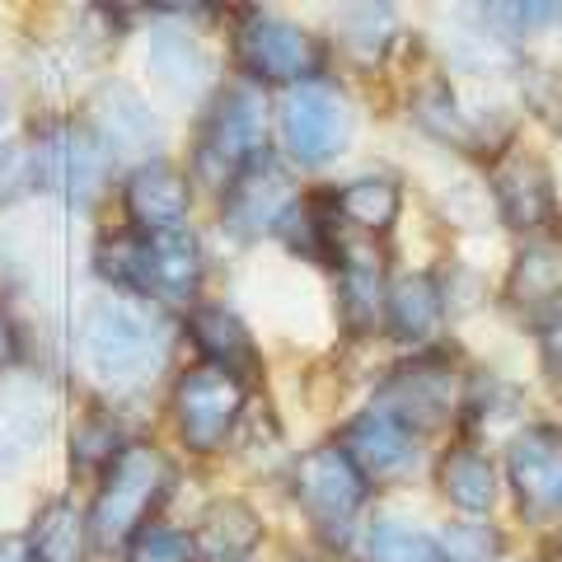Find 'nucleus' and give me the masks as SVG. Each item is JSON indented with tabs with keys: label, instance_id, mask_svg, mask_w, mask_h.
Segmentation results:
<instances>
[{
	"label": "nucleus",
	"instance_id": "1",
	"mask_svg": "<svg viewBox=\"0 0 562 562\" xmlns=\"http://www.w3.org/2000/svg\"><path fill=\"white\" fill-rule=\"evenodd\" d=\"M94 268L117 291L160 305H183L202 286V249L183 231H113L103 235Z\"/></svg>",
	"mask_w": 562,
	"mask_h": 562
},
{
	"label": "nucleus",
	"instance_id": "2",
	"mask_svg": "<svg viewBox=\"0 0 562 562\" xmlns=\"http://www.w3.org/2000/svg\"><path fill=\"white\" fill-rule=\"evenodd\" d=\"M173 487V464L165 450H155L146 441H132L113 454V464L103 469L99 492L90 516V543L103 553H117L146 530L150 512L160 506V497Z\"/></svg>",
	"mask_w": 562,
	"mask_h": 562
},
{
	"label": "nucleus",
	"instance_id": "3",
	"mask_svg": "<svg viewBox=\"0 0 562 562\" xmlns=\"http://www.w3.org/2000/svg\"><path fill=\"white\" fill-rule=\"evenodd\" d=\"M85 361L109 390H146L169 357V328L132 301H103L85 319Z\"/></svg>",
	"mask_w": 562,
	"mask_h": 562
},
{
	"label": "nucleus",
	"instance_id": "4",
	"mask_svg": "<svg viewBox=\"0 0 562 562\" xmlns=\"http://www.w3.org/2000/svg\"><path fill=\"white\" fill-rule=\"evenodd\" d=\"M262 136H268V103L254 85H231L211 99L202 117V136L192 150L198 179L206 188H231L244 169L262 155Z\"/></svg>",
	"mask_w": 562,
	"mask_h": 562
},
{
	"label": "nucleus",
	"instance_id": "5",
	"mask_svg": "<svg viewBox=\"0 0 562 562\" xmlns=\"http://www.w3.org/2000/svg\"><path fill=\"white\" fill-rule=\"evenodd\" d=\"M244 403H249V384L202 361L173 384V427H179L188 450H221L239 427Z\"/></svg>",
	"mask_w": 562,
	"mask_h": 562
},
{
	"label": "nucleus",
	"instance_id": "6",
	"mask_svg": "<svg viewBox=\"0 0 562 562\" xmlns=\"http://www.w3.org/2000/svg\"><path fill=\"white\" fill-rule=\"evenodd\" d=\"M281 140L295 165H328L351 140V103L338 85L310 80L281 99Z\"/></svg>",
	"mask_w": 562,
	"mask_h": 562
},
{
	"label": "nucleus",
	"instance_id": "7",
	"mask_svg": "<svg viewBox=\"0 0 562 562\" xmlns=\"http://www.w3.org/2000/svg\"><path fill=\"white\" fill-rule=\"evenodd\" d=\"M235 52L249 76L272 85H310L324 66V43L277 14H249L235 33Z\"/></svg>",
	"mask_w": 562,
	"mask_h": 562
},
{
	"label": "nucleus",
	"instance_id": "8",
	"mask_svg": "<svg viewBox=\"0 0 562 562\" xmlns=\"http://www.w3.org/2000/svg\"><path fill=\"white\" fill-rule=\"evenodd\" d=\"M454 398H460V380H454V371L446 361H403L398 371L380 384V398L375 408L390 413L398 427H408L417 441L427 431H441L450 413H454Z\"/></svg>",
	"mask_w": 562,
	"mask_h": 562
},
{
	"label": "nucleus",
	"instance_id": "9",
	"mask_svg": "<svg viewBox=\"0 0 562 562\" xmlns=\"http://www.w3.org/2000/svg\"><path fill=\"white\" fill-rule=\"evenodd\" d=\"M33 155H38L43 188H52L76 211L94 206L99 188H103V173H109V150L99 146V136L90 127H76V122L47 127L38 140H33Z\"/></svg>",
	"mask_w": 562,
	"mask_h": 562
},
{
	"label": "nucleus",
	"instance_id": "10",
	"mask_svg": "<svg viewBox=\"0 0 562 562\" xmlns=\"http://www.w3.org/2000/svg\"><path fill=\"white\" fill-rule=\"evenodd\" d=\"M295 202H301V192H295L291 169L272 160V155H258V160L225 188V231L235 239L277 235Z\"/></svg>",
	"mask_w": 562,
	"mask_h": 562
},
{
	"label": "nucleus",
	"instance_id": "11",
	"mask_svg": "<svg viewBox=\"0 0 562 562\" xmlns=\"http://www.w3.org/2000/svg\"><path fill=\"white\" fill-rule=\"evenodd\" d=\"M506 479H512L516 506L525 520L562 516V436L553 427H525L506 446Z\"/></svg>",
	"mask_w": 562,
	"mask_h": 562
},
{
	"label": "nucleus",
	"instance_id": "12",
	"mask_svg": "<svg viewBox=\"0 0 562 562\" xmlns=\"http://www.w3.org/2000/svg\"><path fill=\"white\" fill-rule=\"evenodd\" d=\"M361 497H366V473L351 464V454L342 446L310 450L295 464V502L305 506V516L319 530H342L357 516Z\"/></svg>",
	"mask_w": 562,
	"mask_h": 562
},
{
	"label": "nucleus",
	"instance_id": "13",
	"mask_svg": "<svg viewBox=\"0 0 562 562\" xmlns=\"http://www.w3.org/2000/svg\"><path fill=\"white\" fill-rule=\"evenodd\" d=\"M52 390L43 375L14 371L0 380V473H20L52 436Z\"/></svg>",
	"mask_w": 562,
	"mask_h": 562
},
{
	"label": "nucleus",
	"instance_id": "14",
	"mask_svg": "<svg viewBox=\"0 0 562 562\" xmlns=\"http://www.w3.org/2000/svg\"><path fill=\"white\" fill-rule=\"evenodd\" d=\"M90 132L109 160H146L160 150V122H155L150 103L140 99L127 80H103L90 99Z\"/></svg>",
	"mask_w": 562,
	"mask_h": 562
},
{
	"label": "nucleus",
	"instance_id": "15",
	"mask_svg": "<svg viewBox=\"0 0 562 562\" xmlns=\"http://www.w3.org/2000/svg\"><path fill=\"white\" fill-rule=\"evenodd\" d=\"M492 198H497L502 221L516 225V231H539V225H553L558 216L553 173L530 150L502 155V165L492 169Z\"/></svg>",
	"mask_w": 562,
	"mask_h": 562
},
{
	"label": "nucleus",
	"instance_id": "16",
	"mask_svg": "<svg viewBox=\"0 0 562 562\" xmlns=\"http://www.w3.org/2000/svg\"><path fill=\"white\" fill-rule=\"evenodd\" d=\"M506 305L525 319H553L562 310V239L539 235L520 244V254L506 272Z\"/></svg>",
	"mask_w": 562,
	"mask_h": 562
},
{
	"label": "nucleus",
	"instance_id": "17",
	"mask_svg": "<svg viewBox=\"0 0 562 562\" xmlns=\"http://www.w3.org/2000/svg\"><path fill=\"white\" fill-rule=\"evenodd\" d=\"M342 450L351 454V464L361 473H413L422 460L417 436L408 427H398V422L380 408H366L357 422H347Z\"/></svg>",
	"mask_w": 562,
	"mask_h": 562
},
{
	"label": "nucleus",
	"instance_id": "18",
	"mask_svg": "<svg viewBox=\"0 0 562 562\" xmlns=\"http://www.w3.org/2000/svg\"><path fill=\"white\" fill-rule=\"evenodd\" d=\"M333 268H338V305H342V319L347 328L366 333L380 310H384V262L371 244H357V239H342L333 244Z\"/></svg>",
	"mask_w": 562,
	"mask_h": 562
},
{
	"label": "nucleus",
	"instance_id": "19",
	"mask_svg": "<svg viewBox=\"0 0 562 562\" xmlns=\"http://www.w3.org/2000/svg\"><path fill=\"white\" fill-rule=\"evenodd\" d=\"M188 179L165 160L136 165L127 179V216L136 221V231H183L188 216Z\"/></svg>",
	"mask_w": 562,
	"mask_h": 562
},
{
	"label": "nucleus",
	"instance_id": "20",
	"mask_svg": "<svg viewBox=\"0 0 562 562\" xmlns=\"http://www.w3.org/2000/svg\"><path fill=\"white\" fill-rule=\"evenodd\" d=\"M192 338L198 347L206 351L211 366H221V371H231L235 380L254 384L262 361H258V347H254V333L244 328L239 314H231L225 305H202L192 314Z\"/></svg>",
	"mask_w": 562,
	"mask_h": 562
},
{
	"label": "nucleus",
	"instance_id": "21",
	"mask_svg": "<svg viewBox=\"0 0 562 562\" xmlns=\"http://www.w3.org/2000/svg\"><path fill=\"white\" fill-rule=\"evenodd\" d=\"M441 281L431 272H403L384 286V328L403 342H422L431 338L436 324H441Z\"/></svg>",
	"mask_w": 562,
	"mask_h": 562
},
{
	"label": "nucleus",
	"instance_id": "22",
	"mask_svg": "<svg viewBox=\"0 0 562 562\" xmlns=\"http://www.w3.org/2000/svg\"><path fill=\"white\" fill-rule=\"evenodd\" d=\"M29 562H90V516L70 497L47 502L29 525Z\"/></svg>",
	"mask_w": 562,
	"mask_h": 562
},
{
	"label": "nucleus",
	"instance_id": "23",
	"mask_svg": "<svg viewBox=\"0 0 562 562\" xmlns=\"http://www.w3.org/2000/svg\"><path fill=\"white\" fill-rule=\"evenodd\" d=\"M436 483H441V497L450 506H460L464 516H487L497 506V469L479 450L460 441L454 450L441 454V469H436Z\"/></svg>",
	"mask_w": 562,
	"mask_h": 562
},
{
	"label": "nucleus",
	"instance_id": "24",
	"mask_svg": "<svg viewBox=\"0 0 562 562\" xmlns=\"http://www.w3.org/2000/svg\"><path fill=\"white\" fill-rule=\"evenodd\" d=\"M413 113H417V122H422V127H427L431 136H441V140H450V146H460V150L487 155L492 146H502V132H487V122L469 117L464 103L454 99L446 85H431V90H422V94L413 99Z\"/></svg>",
	"mask_w": 562,
	"mask_h": 562
},
{
	"label": "nucleus",
	"instance_id": "25",
	"mask_svg": "<svg viewBox=\"0 0 562 562\" xmlns=\"http://www.w3.org/2000/svg\"><path fill=\"white\" fill-rule=\"evenodd\" d=\"M258 539H262V520L254 516V506H244V502H216L202 516L198 535H192L198 558H206V562H239L244 553H254Z\"/></svg>",
	"mask_w": 562,
	"mask_h": 562
},
{
	"label": "nucleus",
	"instance_id": "26",
	"mask_svg": "<svg viewBox=\"0 0 562 562\" xmlns=\"http://www.w3.org/2000/svg\"><path fill=\"white\" fill-rule=\"evenodd\" d=\"M398 202H403L398 183H394V179H384V173H371V179L347 183L338 198H333V211H338L342 221L361 225V231L384 235V231H390V225L398 221Z\"/></svg>",
	"mask_w": 562,
	"mask_h": 562
},
{
	"label": "nucleus",
	"instance_id": "27",
	"mask_svg": "<svg viewBox=\"0 0 562 562\" xmlns=\"http://www.w3.org/2000/svg\"><path fill=\"white\" fill-rule=\"evenodd\" d=\"M150 57H155V80L169 85L179 99H192L202 90V80H206V57H202V47L188 38V33L179 29H160L155 33V47H150Z\"/></svg>",
	"mask_w": 562,
	"mask_h": 562
},
{
	"label": "nucleus",
	"instance_id": "28",
	"mask_svg": "<svg viewBox=\"0 0 562 562\" xmlns=\"http://www.w3.org/2000/svg\"><path fill=\"white\" fill-rule=\"evenodd\" d=\"M366 562H446L441 543L408 520H380L366 535Z\"/></svg>",
	"mask_w": 562,
	"mask_h": 562
},
{
	"label": "nucleus",
	"instance_id": "29",
	"mask_svg": "<svg viewBox=\"0 0 562 562\" xmlns=\"http://www.w3.org/2000/svg\"><path fill=\"white\" fill-rule=\"evenodd\" d=\"M122 450V441H117V422L113 417H85L80 427H76V436H70V460H76V469L80 473H90V469H109L113 464V454Z\"/></svg>",
	"mask_w": 562,
	"mask_h": 562
},
{
	"label": "nucleus",
	"instance_id": "30",
	"mask_svg": "<svg viewBox=\"0 0 562 562\" xmlns=\"http://www.w3.org/2000/svg\"><path fill=\"white\" fill-rule=\"evenodd\" d=\"M127 562H198V543L173 525H146L127 543Z\"/></svg>",
	"mask_w": 562,
	"mask_h": 562
},
{
	"label": "nucleus",
	"instance_id": "31",
	"mask_svg": "<svg viewBox=\"0 0 562 562\" xmlns=\"http://www.w3.org/2000/svg\"><path fill=\"white\" fill-rule=\"evenodd\" d=\"M33 188H43L38 155H33V146L5 140V146H0V206H10V202L29 198Z\"/></svg>",
	"mask_w": 562,
	"mask_h": 562
},
{
	"label": "nucleus",
	"instance_id": "32",
	"mask_svg": "<svg viewBox=\"0 0 562 562\" xmlns=\"http://www.w3.org/2000/svg\"><path fill=\"white\" fill-rule=\"evenodd\" d=\"M441 553H450L454 562H492L497 539H492L487 530H473V525H454V530H446Z\"/></svg>",
	"mask_w": 562,
	"mask_h": 562
},
{
	"label": "nucleus",
	"instance_id": "33",
	"mask_svg": "<svg viewBox=\"0 0 562 562\" xmlns=\"http://www.w3.org/2000/svg\"><path fill=\"white\" fill-rule=\"evenodd\" d=\"M539 366L562 384V310L539 324Z\"/></svg>",
	"mask_w": 562,
	"mask_h": 562
},
{
	"label": "nucleus",
	"instance_id": "34",
	"mask_svg": "<svg viewBox=\"0 0 562 562\" xmlns=\"http://www.w3.org/2000/svg\"><path fill=\"white\" fill-rule=\"evenodd\" d=\"M14 351H20V342H14V324H10V314L0 310V371H10Z\"/></svg>",
	"mask_w": 562,
	"mask_h": 562
},
{
	"label": "nucleus",
	"instance_id": "35",
	"mask_svg": "<svg viewBox=\"0 0 562 562\" xmlns=\"http://www.w3.org/2000/svg\"><path fill=\"white\" fill-rule=\"evenodd\" d=\"M0 562H29V549L20 539H5L0 535Z\"/></svg>",
	"mask_w": 562,
	"mask_h": 562
}]
</instances>
